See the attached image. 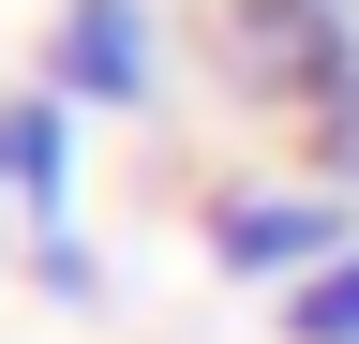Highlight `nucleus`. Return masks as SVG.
<instances>
[{
  "label": "nucleus",
  "instance_id": "1",
  "mask_svg": "<svg viewBox=\"0 0 359 344\" xmlns=\"http://www.w3.org/2000/svg\"><path fill=\"white\" fill-rule=\"evenodd\" d=\"M210 60H224L240 105L314 120V105L359 75V0H210Z\"/></svg>",
  "mask_w": 359,
  "mask_h": 344
},
{
  "label": "nucleus",
  "instance_id": "2",
  "mask_svg": "<svg viewBox=\"0 0 359 344\" xmlns=\"http://www.w3.org/2000/svg\"><path fill=\"white\" fill-rule=\"evenodd\" d=\"M195 240H210V270L224 284H314L330 254H359V209L330 180H224L195 209Z\"/></svg>",
  "mask_w": 359,
  "mask_h": 344
},
{
  "label": "nucleus",
  "instance_id": "3",
  "mask_svg": "<svg viewBox=\"0 0 359 344\" xmlns=\"http://www.w3.org/2000/svg\"><path fill=\"white\" fill-rule=\"evenodd\" d=\"M45 90H60L75 120H150V105H165V30H150V0H60V15H45Z\"/></svg>",
  "mask_w": 359,
  "mask_h": 344
},
{
  "label": "nucleus",
  "instance_id": "4",
  "mask_svg": "<svg viewBox=\"0 0 359 344\" xmlns=\"http://www.w3.org/2000/svg\"><path fill=\"white\" fill-rule=\"evenodd\" d=\"M0 195H15L30 240H75V105L45 90V75L0 105Z\"/></svg>",
  "mask_w": 359,
  "mask_h": 344
},
{
  "label": "nucleus",
  "instance_id": "5",
  "mask_svg": "<svg viewBox=\"0 0 359 344\" xmlns=\"http://www.w3.org/2000/svg\"><path fill=\"white\" fill-rule=\"evenodd\" d=\"M285 344H359V254H330L314 284H285Z\"/></svg>",
  "mask_w": 359,
  "mask_h": 344
},
{
  "label": "nucleus",
  "instance_id": "6",
  "mask_svg": "<svg viewBox=\"0 0 359 344\" xmlns=\"http://www.w3.org/2000/svg\"><path fill=\"white\" fill-rule=\"evenodd\" d=\"M299 150H314V180H330V195H359V75H344V90L299 120Z\"/></svg>",
  "mask_w": 359,
  "mask_h": 344
},
{
  "label": "nucleus",
  "instance_id": "7",
  "mask_svg": "<svg viewBox=\"0 0 359 344\" xmlns=\"http://www.w3.org/2000/svg\"><path fill=\"white\" fill-rule=\"evenodd\" d=\"M30 284H45V299H90V284H105V254H90V240H30Z\"/></svg>",
  "mask_w": 359,
  "mask_h": 344
}]
</instances>
